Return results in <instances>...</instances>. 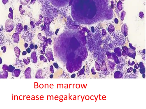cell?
<instances>
[{"label": "cell", "mask_w": 146, "mask_h": 109, "mask_svg": "<svg viewBox=\"0 0 146 109\" xmlns=\"http://www.w3.org/2000/svg\"><path fill=\"white\" fill-rule=\"evenodd\" d=\"M21 72V70L19 69H16L12 72L11 75L12 76L17 77H18Z\"/></svg>", "instance_id": "obj_4"}, {"label": "cell", "mask_w": 146, "mask_h": 109, "mask_svg": "<svg viewBox=\"0 0 146 109\" xmlns=\"http://www.w3.org/2000/svg\"><path fill=\"white\" fill-rule=\"evenodd\" d=\"M27 59H28L27 60L25 58H24L23 60V62L26 65H27L30 62V60L29 57H27Z\"/></svg>", "instance_id": "obj_10"}, {"label": "cell", "mask_w": 146, "mask_h": 109, "mask_svg": "<svg viewBox=\"0 0 146 109\" xmlns=\"http://www.w3.org/2000/svg\"><path fill=\"white\" fill-rule=\"evenodd\" d=\"M12 39L14 43H18L19 41V33L17 32L14 33L12 35Z\"/></svg>", "instance_id": "obj_2"}, {"label": "cell", "mask_w": 146, "mask_h": 109, "mask_svg": "<svg viewBox=\"0 0 146 109\" xmlns=\"http://www.w3.org/2000/svg\"><path fill=\"white\" fill-rule=\"evenodd\" d=\"M27 26L26 25H25L24 26V29L25 30H26L27 29Z\"/></svg>", "instance_id": "obj_22"}, {"label": "cell", "mask_w": 146, "mask_h": 109, "mask_svg": "<svg viewBox=\"0 0 146 109\" xmlns=\"http://www.w3.org/2000/svg\"><path fill=\"white\" fill-rule=\"evenodd\" d=\"M22 25L21 23H19L17 25L15 29V32L19 33H20L23 30Z\"/></svg>", "instance_id": "obj_5"}, {"label": "cell", "mask_w": 146, "mask_h": 109, "mask_svg": "<svg viewBox=\"0 0 146 109\" xmlns=\"http://www.w3.org/2000/svg\"><path fill=\"white\" fill-rule=\"evenodd\" d=\"M28 46V44L27 43H25L24 44V47L25 48H27Z\"/></svg>", "instance_id": "obj_21"}, {"label": "cell", "mask_w": 146, "mask_h": 109, "mask_svg": "<svg viewBox=\"0 0 146 109\" xmlns=\"http://www.w3.org/2000/svg\"><path fill=\"white\" fill-rule=\"evenodd\" d=\"M31 69L30 68H27L25 71V78H31Z\"/></svg>", "instance_id": "obj_6"}, {"label": "cell", "mask_w": 146, "mask_h": 109, "mask_svg": "<svg viewBox=\"0 0 146 109\" xmlns=\"http://www.w3.org/2000/svg\"><path fill=\"white\" fill-rule=\"evenodd\" d=\"M3 3L5 5L7 3L8 1V0H2Z\"/></svg>", "instance_id": "obj_14"}, {"label": "cell", "mask_w": 146, "mask_h": 109, "mask_svg": "<svg viewBox=\"0 0 146 109\" xmlns=\"http://www.w3.org/2000/svg\"><path fill=\"white\" fill-rule=\"evenodd\" d=\"M8 66L7 65L5 64H3L2 67L3 70L4 71H7Z\"/></svg>", "instance_id": "obj_11"}, {"label": "cell", "mask_w": 146, "mask_h": 109, "mask_svg": "<svg viewBox=\"0 0 146 109\" xmlns=\"http://www.w3.org/2000/svg\"><path fill=\"white\" fill-rule=\"evenodd\" d=\"M22 5H20V6H19V11H20V10H21V9H22Z\"/></svg>", "instance_id": "obj_24"}, {"label": "cell", "mask_w": 146, "mask_h": 109, "mask_svg": "<svg viewBox=\"0 0 146 109\" xmlns=\"http://www.w3.org/2000/svg\"><path fill=\"white\" fill-rule=\"evenodd\" d=\"M8 76V72L2 70L0 71V79H7Z\"/></svg>", "instance_id": "obj_3"}, {"label": "cell", "mask_w": 146, "mask_h": 109, "mask_svg": "<svg viewBox=\"0 0 146 109\" xmlns=\"http://www.w3.org/2000/svg\"><path fill=\"white\" fill-rule=\"evenodd\" d=\"M9 11L11 13V14H13V10L11 7H10L9 8Z\"/></svg>", "instance_id": "obj_17"}, {"label": "cell", "mask_w": 146, "mask_h": 109, "mask_svg": "<svg viewBox=\"0 0 146 109\" xmlns=\"http://www.w3.org/2000/svg\"><path fill=\"white\" fill-rule=\"evenodd\" d=\"M53 65L54 67L56 68H58V64L56 63H54L53 64Z\"/></svg>", "instance_id": "obj_15"}, {"label": "cell", "mask_w": 146, "mask_h": 109, "mask_svg": "<svg viewBox=\"0 0 146 109\" xmlns=\"http://www.w3.org/2000/svg\"><path fill=\"white\" fill-rule=\"evenodd\" d=\"M29 47L31 49H33L34 48V45L33 44H31L30 45Z\"/></svg>", "instance_id": "obj_19"}, {"label": "cell", "mask_w": 146, "mask_h": 109, "mask_svg": "<svg viewBox=\"0 0 146 109\" xmlns=\"http://www.w3.org/2000/svg\"><path fill=\"white\" fill-rule=\"evenodd\" d=\"M58 29H57V30H56V33H55V34H57V32H58Z\"/></svg>", "instance_id": "obj_27"}, {"label": "cell", "mask_w": 146, "mask_h": 109, "mask_svg": "<svg viewBox=\"0 0 146 109\" xmlns=\"http://www.w3.org/2000/svg\"></svg>", "instance_id": "obj_29"}, {"label": "cell", "mask_w": 146, "mask_h": 109, "mask_svg": "<svg viewBox=\"0 0 146 109\" xmlns=\"http://www.w3.org/2000/svg\"><path fill=\"white\" fill-rule=\"evenodd\" d=\"M30 0H20L21 4L23 5H26L29 2Z\"/></svg>", "instance_id": "obj_9"}, {"label": "cell", "mask_w": 146, "mask_h": 109, "mask_svg": "<svg viewBox=\"0 0 146 109\" xmlns=\"http://www.w3.org/2000/svg\"><path fill=\"white\" fill-rule=\"evenodd\" d=\"M53 74H50V76H49L50 77V78H53Z\"/></svg>", "instance_id": "obj_25"}, {"label": "cell", "mask_w": 146, "mask_h": 109, "mask_svg": "<svg viewBox=\"0 0 146 109\" xmlns=\"http://www.w3.org/2000/svg\"><path fill=\"white\" fill-rule=\"evenodd\" d=\"M26 52L29 53L31 52V50L30 48H28L26 49Z\"/></svg>", "instance_id": "obj_16"}, {"label": "cell", "mask_w": 146, "mask_h": 109, "mask_svg": "<svg viewBox=\"0 0 146 109\" xmlns=\"http://www.w3.org/2000/svg\"><path fill=\"white\" fill-rule=\"evenodd\" d=\"M1 49L3 53H5L6 51V47L5 46H3L1 47Z\"/></svg>", "instance_id": "obj_12"}, {"label": "cell", "mask_w": 146, "mask_h": 109, "mask_svg": "<svg viewBox=\"0 0 146 109\" xmlns=\"http://www.w3.org/2000/svg\"><path fill=\"white\" fill-rule=\"evenodd\" d=\"M2 60L1 57H0V64H2Z\"/></svg>", "instance_id": "obj_23"}, {"label": "cell", "mask_w": 146, "mask_h": 109, "mask_svg": "<svg viewBox=\"0 0 146 109\" xmlns=\"http://www.w3.org/2000/svg\"><path fill=\"white\" fill-rule=\"evenodd\" d=\"M15 68L11 65H9L8 66L7 71L11 73H12L15 69Z\"/></svg>", "instance_id": "obj_8"}, {"label": "cell", "mask_w": 146, "mask_h": 109, "mask_svg": "<svg viewBox=\"0 0 146 109\" xmlns=\"http://www.w3.org/2000/svg\"><path fill=\"white\" fill-rule=\"evenodd\" d=\"M1 28H0V32H1Z\"/></svg>", "instance_id": "obj_28"}, {"label": "cell", "mask_w": 146, "mask_h": 109, "mask_svg": "<svg viewBox=\"0 0 146 109\" xmlns=\"http://www.w3.org/2000/svg\"><path fill=\"white\" fill-rule=\"evenodd\" d=\"M8 17L9 18L12 20H13V14H12L11 13H9L8 14Z\"/></svg>", "instance_id": "obj_13"}, {"label": "cell", "mask_w": 146, "mask_h": 109, "mask_svg": "<svg viewBox=\"0 0 146 109\" xmlns=\"http://www.w3.org/2000/svg\"><path fill=\"white\" fill-rule=\"evenodd\" d=\"M15 23L11 19L7 20L5 23V29L6 32H10L15 27Z\"/></svg>", "instance_id": "obj_1"}, {"label": "cell", "mask_w": 146, "mask_h": 109, "mask_svg": "<svg viewBox=\"0 0 146 109\" xmlns=\"http://www.w3.org/2000/svg\"><path fill=\"white\" fill-rule=\"evenodd\" d=\"M76 76V74H72L71 76V77L72 78L75 77Z\"/></svg>", "instance_id": "obj_20"}, {"label": "cell", "mask_w": 146, "mask_h": 109, "mask_svg": "<svg viewBox=\"0 0 146 109\" xmlns=\"http://www.w3.org/2000/svg\"><path fill=\"white\" fill-rule=\"evenodd\" d=\"M27 52L25 51H23L22 53V55L24 56L27 54Z\"/></svg>", "instance_id": "obj_18"}, {"label": "cell", "mask_w": 146, "mask_h": 109, "mask_svg": "<svg viewBox=\"0 0 146 109\" xmlns=\"http://www.w3.org/2000/svg\"><path fill=\"white\" fill-rule=\"evenodd\" d=\"M35 49H36L37 48V46L36 45H35Z\"/></svg>", "instance_id": "obj_26"}, {"label": "cell", "mask_w": 146, "mask_h": 109, "mask_svg": "<svg viewBox=\"0 0 146 109\" xmlns=\"http://www.w3.org/2000/svg\"><path fill=\"white\" fill-rule=\"evenodd\" d=\"M14 51L16 56L18 58H19L21 53L20 49L18 47L16 46L14 47Z\"/></svg>", "instance_id": "obj_7"}]
</instances>
